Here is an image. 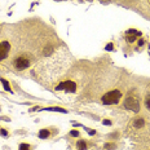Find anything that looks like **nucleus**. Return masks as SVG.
Listing matches in <instances>:
<instances>
[{
  "mask_svg": "<svg viewBox=\"0 0 150 150\" xmlns=\"http://www.w3.org/2000/svg\"><path fill=\"white\" fill-rule=\"evenodd\" d=\"M112 48H114V47H112L111 43H110V44H108V45H106V51H112Z\"/></svg>",
  "mask_w": 150,
  "mask_h": 150,
  "instance_id": "obj_15",
  "label": "nucleus"
},
{
  "mask_svg": "<svg viewBox=\"0 0 150 150\" xmlns=\"http://www.w3.org/2000/svg\"><path fill=\"white\" fill-rule=\"evenodd\" d=\"M56 89L57 91L65 89V91H67V92H75V91H76V84L73 83V82H64V83L58 84Z\"/></svg>",
  "mask_w": 150,
  "mask_h": 150,
  "instance_id": "obj_4",
  "label": "nucleus"
},
{
  "mask_svg": "<svg viewBox=\"0 0 150 150\" xmlns=\"http://www.w3.org/2000/svg\"><path fill=\"white\" fill-rule=\"evenodd\" d=\"M0 80H1L3 86H4V89L7 91V92H9V93H13V91L11 89V87H9V83L7 82V80H5V79H3V78H1V79H0Z\"/></svg>",
  "mask_w": 150,
  "mask_h": 150,
  "instance_id": "obj_10",
  "label": "nucleus"
},
{
  "mask_svg": "<svg viewBox=\"0 0 150 150\" xmlns=\"http://www.w3.org/2000/svg\"><path fill=\"white\" fill-rule=\"evenodd\" d=\"M84 128H86V127H84ZM86 131H87V132H88V133H89V135H95V133H96V131H92V129H88V128H86Z\"/></svg>",
  "mask_w": 150,
  "mask_h": 150,
  "instance_id": "obj_16",
  "label": "nucleus"
},
{
  "mask_svg": "<svg viewBox=\"0 0 150 150\" xmlns=\"http://www.w3.org/2000/svg\"><path fill=\"white\" fill-rule=\"evenodd\" d=\"M20 150H30V145H29V144H21V145H20Z\"/></svg>",
  "mask_w": 150,
  "mask_h": 150,
  "instance_id": "obj_12",
  "label": "nucleus"
},
{
  "mask_svg": "<svg viewBox=\"0 0 150 150\" xmlns=\"http://www.w3.org/2000/svg\"><path fill=\"white\" fill-rule=\"evenodd\" d=\"M9 49H11V45H9L8 42H3L0 43V61L7 58L8 53H9Z\"/></svg>",
  "mask_w": 150,
  "mask_h": 150,
  "instance_id": "obj_5",
  "label": "nucleus"
},
{
  "mask_svg": "<svg viewBox=\"0 0 150 150\" xmlns=\"http://www.w3.org/2000/svg\"><path fill=\"white\" fill-rule=\"evenodd\" d=\"M105 148H108L109 150H112V149L115 148V145H114V144H106V145H105Z\"/></svg>",
  "mask_w": 150,
  "mask_h": 150,
  "instance_id": "obj_14",
  "label": "nucleus"
},
{
  "mask_svg": "<svg viewBox=\"0 0 150 150\" xmlns=\"http://www.w3.org/2000/svg\"><path fill=\"white\" fill-rule=\"evenodd\" d=\"M104 124H111L110 120H104Z\"/></svg>",
  "mask_w": 150,
  "mask_h": 150,
  "instance_id": "obj_18",
  "label": "nucleus"
},
{
  "mask_svg": "<svg viewBox=\"0 0 150 150\" xmlns=\"http://www.w3.org/2000/svg\"><path fill=\"white\" fill-rule=\"evenodd\" d=\"M49 135H51V133H49L48 129H42L39 132V137H40V139H48Z\"/></svg>",
  "mask_w": 150,
  "mask_h": 150,
  "instance_id": "obj_9",
  "label": "nucleus"
},
{
  "mask_svg": "<svg viewBox=\"0 0 150 150\" xmlns=\"http://www.w3.org/2000/svg\"><path fill=\"white\" fill-rule=\"evenodd\" d=\"M45 111H58V112H64V114H66V110L65 109H61V108H47V109H44Z\"/></svg>",
  "mask_w": 150,
  "mask_h": 150,
  "instance_id": "obj_8",
  "label": "nucleus"
},
{
  "mask_svg": "<svg viewBox=\"0 0 150 150\" xmlns=\"http://www.w3.org/2000/svg\"><path fill=\"white\" fill-rule=\"evenodd\" d=\"M124 108L128 109V110L133 111V112H139L140 111V104H139V100L133 96H129L124 100Z\"/></svg>",
  "mask_w": 150,
  "mask_h": 150,
  "instance_id": "obj_2",
  "label": "nucleus"
},
{
  "mask_svg": "<svg viewBox=\"0 0 150 150\" xmlns=\"http://www.w3.org/2000/svg\"><path fill=\"white\" fill-rule=\"evenodd\" d=\"M120 98H122V93L119 91L114 89V91H110V92L105 93V95L102 96V102L106 105H114V104H118Z\"/></svg>",
  "mask_w": 150,
  "mask_h": 150,
  "instance_id": "obj_1",
  "label": "nucleus"
},
{
  "mask_svg": "<svg viewBox=\"0 0 150 150\" xmlns=\"http://www.w3.org/2000/svg\"><path fill=\"white\" fill-rule=\"evenodd\" d=\"M140 35H141V33H140V31H137V30H128L127 34H126V38H127V40L129 43H133Z\"/></svg>",
  "mask_w": 150,
  "mask_h": 150,
  "instance_id": "obj_6",
  "label": "nucleus"
},
{
  "mask_svg": "<svg viewBox=\"0 0 150 150\" xmlns=\"http://www.w3.org/2000/svg\"><path fill=\"white\" fill-rule=\"evenodd\" d=\"M76 148H78V150H87V144H86V141H83V140H79V141L76 142Z\"/></svg>",
  "mask_w": 150,
  "mask_h": 150,
  "instance_id": "obj_7",
  "label": "nucleus"
},
{
  "mask_svg": "<svg viewBox=\"0 0 150 150\" xmlns=\"http://www.w3.org/2000/svg\"><path fill=\"white\" fill-rule=\"evenodd\" d=\"M29 66H30V61L26 57H23V56H21V57L14 60V67L17 70H23V69H27Z\"/></svg>",
  "mask_w": 150,
  "mask_h": 150,
  "instance_id": "obj_3",
  "label": "nucleus"
},
{
  "mask_svg": "<svg viewBox=\"0 0 150 150\" xmlns=\"http://www.w3.org/2000/svg\"><path fill=\"white\" fill-rule=\"evenodd\" d=\"M70 135L71 136H79V132H78V131H71Z\"/></svg>",
  "mask_w": 150,
  "mask_h": 150,
  "instance_id": "obj_17",
  "label": "nucleus"
},
{
  "mask_svg": "<svg viewBox=\"0 0 150 150\" xmlns=\"http://www.w3.org/2000/svg\"><path fill=\"white\" fill-rule=\"evenodd\" d=\"M144 126H145V122H144V119H137L135 122V127H137V128H141Z\"/></svg>",
  "mask_w": 150,
  "mask_h": 150,
  "instance_id": "obj_11",
  "label": "nucleus"
},
{
  "mask_svg": "<svg viewBox=\"0 0 150 150\" xmlns=\"http://www.w3.org/2000/svg\"><path fill=\"white\" fill-rule=\"evenodd\" d=\"M145 105H146V108L150 110V96H148L146 97V100H145Z\"/></svg>",
  "mask_w": 150,
  "mask_h": 150,
  "instance_id": "obj_13",
  "label": "nucleus"
}]
</instances>
